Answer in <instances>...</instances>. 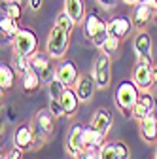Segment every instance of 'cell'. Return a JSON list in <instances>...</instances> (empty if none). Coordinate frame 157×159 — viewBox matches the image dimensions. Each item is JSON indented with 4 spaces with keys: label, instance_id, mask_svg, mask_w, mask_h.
<instances>
[{
    "label": "cell",
    "instance_id": "obj_17",
    "mask_svg": "<svg viewBox=\"0 0 157 159\" xmlns=\"http://www.w3.org/2000/svg\"><path fill=\"white\" fill-rule=\"evenodd\" d=\"M96 82L93 76H80V80H78V84L74 85L78 97H80L82 102H89L91 98L95 97V91H96Z\"/></svg>",
    "mask_w": 157,
    "mask_h": 159
},
{
    "label": "cell",
    "instance_id": "obj_7",
    "mask_svg": "<svg viewBox=\"0 0 157 159\" xmlns=\"http://www.w3.org/2000/svg\"><path fill=\"white\" fill-rule=\"evenodd\" d=\"M132 82L140 91H150L153 87V65L148 61H136L132 68Z\"/></svg>",
    "mask_w": 157,
    "mask_h": 159
},
{
    "label": "cell",
    "instance_id": "obj_16",
    "mask_svg": "<svg viewBox=\"0 0 157 159\" xmlns=\"http://www.w3.org/2000/svg\"><path fill=\"white\" fill-rule=\"evenodd\" d=\"M138 127H140V136L146 144H155L157 142V114L155 112H151L144 119H140Z\"/></svg>",
    "mask_w": 157,
    "mask_h": 159
},
{
    "label": "cell",
    "instance_id": "obj_33",
    "mask_svg": "<svg viewBox=\"0 0 157 159\" xmlns=\"http://www.w3.org/2000/svg\"><path fill=\"white\" fill-rule=\"evenodd\" d=\"M49 108H51V112H53L57 117L65 116V110H63V106H61V102H59V101H51V102H49Z\"/></svg>",
    "mask_w": 157,
    "mask_h": 159
},
{
    "label": "cell",
    "instance_id": "obj_2",
    "mask_svg": "<svg viewBox=\"0 0 157 159\" xmlns=\"http://www.w3.org/2000/svg\"><path fill=\"white\" fill-rule=\"evenodd\" d=\"M140 93L142 91L138 89V85H136L132 80H121L119 85L115 87V91H114V102H115L117 110H119L125 117H131L132 108H134L136 101H138Z\"/></svg>",
    "mask_w": 157,
    "mask_h": 159
},
{
    "label": "cell",
    "instance_id": "obj_19",
    "mask_svg": "<svg viewBox=\"0 0 157 159\" xmlns=\"http://www.w3.org/2000/svg\"><path fill=\"white\" fill-rule=\"evenodd\" d=\"M59 102H61L63 110H65V116H74L78 112V108H80V97H78L76 89L74 87H66L61 95V98H59Z\"/></svg>",
    "mask_w": 157,
    "mask_h": 159
},
{
    "label": "cell",
    "instance_id": "obj_26",
    "mask_svg": "<svg viewBox=\"0 0 157 159\" xmlns=\"http://www.w3.org/2000/svg\"><path fill=\"white\" fill-rule=\"evenodd\" d=\"M65 89H66V85L59 78H55V76L47 82V91H49V98H51V101H59Z\"/></svg>",
    "mask_w": 157,
    "mask_h": 159
},
{
    "label": "cell",
    "instance_id": "obj_13",
    "mask_svg": "<svg viewBox=\"0 0 157 159\" xmlns=\"http://www.w3.org/2000/svg\"><path fill=\"white\" fill-rule=\"evenodd\" d=\"M155 17V10L151 4H146V2H138L132 6V23H134V29L138 30H144Z\"/></svg>",
    "mask_w": 157,
    "mask_h": 159
},
{
    "label": "cell",
    "instance_id": "obj_38",
    "mask_svg": "<svg viewBox=\"0 0 157 159\" xmlns=\"http://www.w3.org/2000/svg\"><path fill=\"white\" fill-rule=\"evenodd\" d=\"M121 2H125L129 6H134V4H138V0H121Z\"/></svg>",
    "mask_w": 157,
    "mask_h": 159
},
{
    "label": "cell",
    "instance_id": "obj_3",
    "mask_svg": "<svg viewBox=\"0 0 157 159\" xmlns=\"http://www.w3.org/2000/svg\"><path fill=\"white\" fill-rule=\"evenodd\" d=\"M68 48H70V30L61 25H53L46 40V51L51 55V59L61 61L68 53Z\"/></svg>",
    "mask_w": 157,
    "mask_h": 159
},
{
    "label": "cell",
    "instance_id": "obj_31",
    "mask_svg": "<svg viewBox=\"0 0 157 159\" xmlns=\"http://www.w3.org/2000/svg\"><path fill=\"white\" fill-rule=\"evenodd\" d=\"M72 159H99V152L96 150H89V148H83L80 150L76 155H72Z\"/></svg>",
    "mask_w": 157,
    "mask_h": 159
},
{
    "label": "cell",
    "instance_id": "obj_18",
    "mask_svg": "<svg viewBox=\"0 0 157 159\" xmlns=\"http://www.w3.org/2000/svg\"><path fill=\"white\" fill-rule=\"evenodd\" d=\"M104 142H106V134L104 133H101L99 129H95L91 123L83 127V148L99 152Z\"/></svg>",
    "mask_w": 157,
    "mask_h": 159
},
{
    "label": "cell",
    "instance_id": "obj_43",
    "mask_svg": "<svg viewBox=\"0 0 157 159\" xmlns=\"http://www.w3.org/2000/svg\"><path fill=\"white\" fill-rule=\"evenodd\" d=\"M153 159H155V157H153Z\"/></svg>",
    "mask_w": 157,
    "mask_h": 159
},
{
    "label": "cell",
    "instance_id": "obj_25",
    "mask_svg": "<svg viewBox=\"0 0 157 159\" xmlns=\"http://www.w3.org/2000/svg\"><path fill=\"white\" fill-rule=\"evenodd\" d=\"M119 49H121V40L115 38V36H112V34L106 38V42L101 46V51L106 53V55H110V57L117 55V53H119Z\"/></svg>",
    "mask_w": 157,
    "mask_h": 159
},
{
    "label": "cell",
    "instance_id": "obj_15",
    "mask_svg": "<svg viewBox=\"0 0 157 159\" xmlns=\"http://www.w3.org/2000/svg\"><path fill=\"white\" fill-rule=\"evenodd\" d=\"M155 104H157L155 97L150 91H142L140 97H138V101H136V104H134V108H132L131 117H134L136 121H140V119H144L148 114H151L155 110Z\"/></svg>",
    "mask_w": 157,
    "mask_h": 159
},
{
    "label": "cell",
    "instance_id": "obj_27",
    "mask_svg": "<svg viewBox=\"0 0 157 159\" xmlns=\"http://www.w3.org/2000/svg\"><path fill=\"white\" fill-rule=\"evenodd\" d=\"M99 159H119L115 142H104L102 148L99 150Z\"/></svg>",
    "mask_w": 157,
    "mask_h": 159
},
{
    "label": "cell",
    "instance_id": "obj_36",
    "mask_svg": "<svg viewBox=\"0 0 157 159\" xmlns=\"http://www.w3.org/2000/svg\"><path fill=\"white\" fill-rule=\"evenodd\" d=\"M27 4H29V10H32V11H38V10L42 8L44 0H27Z\"/></svg>",
    "mask_w": 157,
    "mask_h": 159
},
{
    "label": "cell",
    "instance_id": "obj_9",
    "mask_svg": "<svg viewBox=\"0 0 157 159\" xmlns=\"http://www.w3.org/2000/svg\"><path fill=\"white\" fill-rule=\"evenodd\" d=\"M151 36L148 30H138L132 38V49L136 55V61H148L153 65V57H151Z\"/></svg>",
    "mask_w": 157,
    "mask_h": 159
},
{
    "label": "cell",
    "instance_id": "obj_4",
    "mask_svg": "<svg viewBox=\"0 0 157 159\" xmlns=\"http://www.w3.org/2000/svg\"><path fill=\"white\" fill-rule=\"evenodd\" d=\"M11 49L15 55H25L30 57L32 53L38 51V34L32 29L21 27L19 32L15 34V38L11 40Z\"/></svg>",
    "mask_w": 157,
    "mask_h": 159
},
{
    "label": "cell",
    "instance_id": "obj_10",
    "mask_svg": "<svg viewBox=\"0 0 157 159\" xmlns=\"http://www.w3.org/2000/svg\"><path fill=\"white\" fill-rule=\"evenodd\" d=\"M134 30V23H132V17L127 15H114L108 19V32L119 40H125L132 34Z\"/></svg>",
    "mask_w": 157,
    "mask_h": 159
},
{
    "label": "cell",
    "instance_id": "obj_1",
    "mask_svg": "<svg viewBox=\"0 0 157 159\" xmlns=\"http://www.w3.org/2000/svg\"><path fill=\"white\" fill-rule=\"evenodd\" d=\"M82 30H83V36L89 40L93 46L99 48V49L106 42V38L110 36V32H108V21H104L96 10L87 11L83 23H82Z\"/></svg>",
    "mask_w": 157,
    "mask_h": 159
},
{
    "label": "cell",
    "instance_id": "obj_20",
    "mask_svg": "<svg viewBox=\"0 0 157 159\" xmlns=\"http://www.w3.org/2000/svg\"><path fill=\"white\" fill-rule=\"evenodd\" d=\"M91 125H93L95 129H99L101 133L108 134V131H110L112 125H114V116H112V112L106 110V108L95 110V114H93V117H91Z\"/></svg>",
    "mask_w": 157,
    "mask_h": 159
},
{
    "label": "cell",
    "instance_id": "obj_8",
    "mask_svg": "<svg viewBox=\"0 0 157 159\" xmlns=\"http://www.w3.org/2000/svg\"><path fill=\"white\" fill-rule=\"evenodd\" d=\"M55 78H59L66 87H74L80 80V70L72 59H61L55 66Z\"/></svg>",
    "mask_w": 157,
    "mask_h": 159
},
{
    "label": "cell",
    "instance_id": "obj_12",
    "mask_svg": "<svg viewBox=\"0 0 157 159\" xmlns=\"http://www.w3.org/2000/svg\"><path fill=\"white\" fill-rule=\"evenodd\" d=\"M55 114L51 112V108H40L34 116V129L36 133H40L44 136H51L55 131Z\"/></svg>",
    "mask_w": 157,
    "mask_h": 159
},
{
    "label": "cell",
    "instance_id": "obj_22",
    "mask_svg": "<svg viewBox=\"0 0 157 159\" xmlns=\"http://www.w3.org/2000/svg\"><path fill=\"white\" fill-rule=\"evenodd\" d=\"M42 76L38 74L36 70H27L23 76H21V89H23V93L25 95H34L38 89H40V85H42Z\"/></svg>",
    "mask_w": 157,
    "mask_h": 159
},
{
    "label": "cell",
    "instance_id": "obj_39",
    "mask_svg": "<svg viewBox=\"0 0 157 159\" xmlns=\"http://www.w3.org/2000/svg\"><path fill=\"white\" fill-rule=\"evenodd\" d=\"M6 2H13V4H21V6H23L27 0H6Z\"/></svg>",
    "mask_w": 157,
    "mask_h": 159
},
{
    "label": "cell",
    "instance_id": "obj_41",
    "mask_svg": "<svg viewBox=\"0 0 157 159\" xmlns=\"http://www.w3.org/2000/svg\"><path fill=\"white\" fill-rule=\"evenodd\" d=\"M153 10H155V17H153V19H155V21H157V4L153 6Z\"/></svg>",
    "mask_w": 157,
    "mask_h": 159
},
{
    "label": "cell",
    "instance_id": "obj_40",
    "mask_svg": "<svg viewBox=\"0 0 157 159\" xmlns=\"http://www.w3.org/2000/svg\"><path fill=\"white\" fill-rule=\"evenodd\" d=\"M138 2H146V4H151V6H155V4H157V0H138Z\"/></svg>",
    "mask_w": 157,
    "mask_h": 159
},
{
    "label": "cell",
    "instance_id": "obj_28",
    "mask_svg": "<svg viewBox=\"0 0 157 159\" xmlns=\"http://www.w3.org/2000/svg\"><path fill=\"white\" fill-rule=\"evenodd\" d=\"M6 15H10L11 19H15V21H21V17H23V6L21 4H13V2H6L4 8H2Z\"/></svg>",
    "mask_w": 157,
    "mask_h": 159
},
{
    "label": "cell",
    "instance_id": "obj_32",
    "mask_svg": "<svg viewBox=\"0 0 157 159\" xmlns=\"http://www.w3.org/2000/svg\"><path fill=\"white\" fill-rule=\"evenodd\" d=\"M115 148H117V153H119V159H131V148L127 142L115 140Z\"/></svg>",
    "mask_w": 157,
    "mask_h": 159
},
{
    "label": "cell",
    "instance_id": "obj_23",
    "mask_svg": "<svg viewBox=\"0 0 157 159\" xmlns=\"http://www.w3.org/2000/svg\"><path fill=\"white\" fill-rule=\"evenodd\" d=\"M17 82V70L13 68V65H8V63H2L0 65V89L4 91H10Z\"/></svg>",
    "mask_w": 157,
    "mask_h": 159
},
{
    "label": "cell",
    "instance_id": "obj_30",
    "mask_svg": "<svg viewBox=\"0 0 157 159\" xmlns=\"http://www.w3.org/2000/svg\"><path fill=\"white\" fill-rule=\"evenodd\" d=\"M55 25H61V27L68 29L70 32H72V29L76 27V23H74V19H72V17H70V15H68V13H66L65 10H63L61 13L57 15V19H55Z\"/></svg>",
    "mask_w": 157,
    "mask_h": 159
},
{
    "label": "cell",
    "instance_id": "obj_29",
    "mask_svg": "<svg viewBox=\"0 0 157 159\" xmlns=\"http://www.w3.org/2000/svg\"><path fill=\"white\" fill-rule=\"evenodd\" d=\"M13 68L17 70V74H25L27 70H30V61H29V57L25 55H13Z\"/></svg>",
    "mask_w": 157,
    "mask_h": 159
},
{
    "label": "cell",
    "instance_id": "obj_37",
    "mask_svg": "<svg viewBox=\"0 0 157 159\" xmlns=\"http://www.w3.org/2000/svg\"><path fill=\"white\" fill-rule=\"evenodd\" d=\"M153 85L157 87V66H153Z\"/></svg>",
    "mask_w": 157,
    "mask_h": 159
},
{
    "label": "cell",
    "instance_id": "obj_5",
    "mask_svg": "<svg viewBox=\"0 0 157 159\" xmlns=\"http://www.w3.org/2000/svg\"><path fill=\"white\" fill-rule=\"evenodd\" d=\"M93 78L99 89H106L112 84V57L106 53H99L93 63Z\"/></svg>",
    "mask_w": 157,
    "mask_h": 159
},
{
    "label": "cell",
    "instance_id": "obj_14",
    "mask_svg": "<svg viewBox=\"0 0 157 159\" xmlns=\"http://www.w3.org/2000/svg\"><path fill=\"white\" fill-rule=\"evenodd\" d=\"M83 123H74L66 134V140H65V148H66V153L72 157L76 155L80 150H83Z\"/></svg>",
    "mask_w": 157,
    "mask_h": 159
},
{
    "label": "cell",
    "instance_id": "obj_24",
    "mask_svg": "<svg viewBox=\"0 0 157 159\" xmlns=\"http://www.w3.org/2000/svg\"><path fill=\"white\" fill-rule=\"evenodd\" d=\"M17 23L19 21L11 19L6 13H2V17H0V30H2V38L6 40V42H10V44H11V40L15 38V34L19 32V29H21Z\"/></svg>",
    "mask_w": 157,
    "mask_h": 159
},
{
    "label": "cell",
    "instance_id": "obj_35",
    "mask_svg": "<svg viewBox=\"0 0 157 159\" xmlns=\"http://www.w3.org/2000/svg\"><path fill=\"white\" fill-rule=\"evenodd\" d=\"M96 2H99V6L104 8V10H114L115 4H117V0H96Z\"/></svg>",
    "mask_w": 157,
    "mask_h": 159
},
{
    "label": "cell",
    "instance_id": "obj_34",
    "mask_svg": "<svg viewBox=\"0 0 157 159\" xmlns=\"http://www.w3.org/2000/svg\"><path fill=\"white\" fill-rule=\"evenodd\" d=\"M2 159H23V150H19V148H13L10 150Z\"/></svg>",
    "mask_w": 157,
    "mask_h": 159
},
{
    "label": "cell",
    "instance_id": "obj_42",
    "mask_svg": "<svg viewBox=\"0 0 157 159\" xmlns=\"http://www.w3.org/2000/svg\"><path fill=\"white\" fill-rule=\"evenodd\" d=\"M155 159H157V150H155Z\"/></svg>",
    "mask_w": 157,
    "mask_h": 159
},
{
    "label": "cell",
    "instance_id": "obj_11",
    "mask_svg": "<svg viewBox=\"0 0 157 159\" xmlns=\"http://www.w3.org/2000/svg\"><path fill=\"white\" fill-rule=\"evenodd\" d=\"M34 140H36V129L29 123H21L13 133V148H19L23 152L34 148Z\"/></svg>",
    "mask_w": 157,
    "mask_h": 159
},
{
    "label": "cell",
    "instance_id": "obj_6",
    "mask_svg": "<svg viewBox=\"0 0 157 159\" xmlns=\"http://www.w3.org/2000/svg\"><path fill=\"white\" fill-rule=\"evenodd\" d=\"M29 61H30V68L40 74L46 84L55 76V68L51 66V55L47 51H40V49H38L36 53H32L29 57Z\"/></svg>",
    "mask_w": 157,
    "mask_h": 159
},
{
    "label": "cell",
    "instance_id": "obj_21",
    "mask_svg": "<svg viewBox=\"0 0 157 159\" xmlns=\"http://www.w3.org/2000/svg\"><path fill=\"white\" fill-rule=\"evenodd\" d=\"M65 11L74 19L76 25H82L85 15H87L85 0H65Z\"/></svg>",
    "mask_w": 157,
    "mask_h": 159
}]
</instances>
